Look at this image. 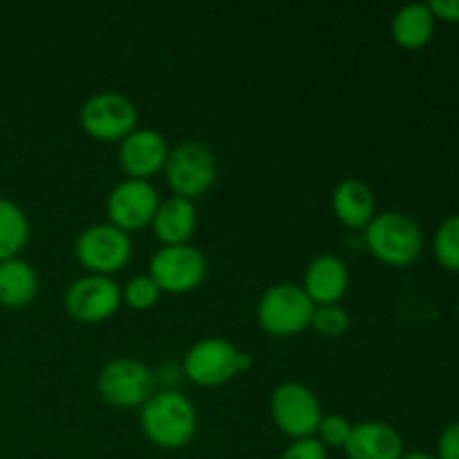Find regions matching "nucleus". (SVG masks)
<instances>
[{
    "instance_id": "4468645a",
    "label": "nucleus",
    "mask_w": 459,
    "mask_h": 459,
    "mask_svg": "<svg viewBox=\"0 0 459 459\" xmlns=\"http://www.w3.org/2000/svg\"><path fill=\"white\" fill-rule=\"evenodd\" d=\"M343 451L348 459H402L403 439L388 421L366 420L352 426Z\"/></svg>"
},
{
    "instance_id": "39448f33",
    "label": "nucleus",
    "mask_w": 459,
    "mask_h": 459,
    "mask_svg": "<svg viewBox=\"0 0 459 459\" xmlns=\"http://www.w3.org/2000/svg\"><path fill=\"white\" fill-rule=\"evenodd\" d=\"M164 173L175 195L193 200L213 186L218 178V160L206 143L186 139L169 151Z\"/></svg>"
},
{
    "instance_id": "cd10ccee",
    "label": "nucleus",
    "mask_w": 459,
    "mask_h": 459,
    "mask_svg": "<svg viewBox=\"0 0 459 459\" xmlns=\"http://www.w3.org/2000/svg\"><path fill=\"white\" fill-rule=\"evenodd\" d=\"M402 459H437V457L430 455V453L426 451H412V453H403Z\"/></svg>"
},
{
    "instance_id": "1a4fd4ad",
    "label": "nucleus",
    "mask_w": 459,
    "mask_h": 459,
    "mask_svg": "<svg viewBox=\"0 0 459 459\" xmlns=\"http://www.w3.org/2000/svg\"><path fill=\"white\" fill-rule=\"evenodd\" d=\"M148 273L161 291L186 294L206 276V258L195 245H164L151 255Z\"/></svg>"
},
{
    "instance_id": "bb28decb",
    "label": "nucleus",
    "mask_w": 459,
    "mask_h": 459,
    "mask_svg": "<svg viewBox=\"0 0 459 459\" xmlns=\"http://www.w3.org/2000/svg\"><path fill=\"white\" fill-rule=\"evenodd\" d=\"M429 7L435 13V18L459 22V0H430Z\"/></svg>"
},
{
    "instance_id": "aec40b11",
    "label": "nucleus",
    "mask_w": 459,
    "mask_h": 459,
    "mask_svg": "<svg viewBox=\"0 0 459 459\" xmlns=\"http://www.w3.org/2000/svg\"><path fill=\"white\" fill-rule=\"evenodd\" d=\"M30 240V218L18 202L0 195V260L16 258Z\"/></svg>"
},
{
    "instance_id": "0eeeda50",
    "label": "nucleus",
    "mask_w": 459,
    "mask_h": 459,
    "mask_svg": "<svg viewBox=\"0 0 459 459\" xmlns=\"http://www.w3.org/2000/svg\"><path fill=\"white\" fill-rule=\"evenodd\" d=\"M74 254L90 273H110L126 267L133 255V240L128 231L112 222H94L76 236Z\"/></svg>"
},
{
    "instance_id": "2eb2a0df",
    "label": "nucleus",
    "mask_w": 459,
    "mask_h": 459,
    "mask_svg": "<svg viewBox=\"0 0 459 459\" xmlns=\"http://www.w3.org/2000/svg\"><path fill=\"white\" fill-rule=\"evenodd\" d=\"M350 285V269L336 254H318L305 267L303 290L314 305L339 303Z\"/></svg>"
},
{
    "instance_id": "6e6552de",
    "label": "nucleus",
    "mask_w": 459,
    "mask_h": 459,
    "mask_svg": "<svg viewBox=\"0 0 459 459\" xmlns=\"http://www.w3.org/2000/svg\"><path fill=\"white\" fill-rule=\"evenodd\" d=\"M273 421L290 437H312L321 424L323 408L316 393L300 381H282L272 390Z\"/></svg>"
},
{
    "instance_id": "6ab92c4d",
    "label": "nucleus",
    "mask_w": 459,
    "mask_h": 459,
    "mask_svg": "<svg viewBox=\"0 0 459 459\" xmlns=\"http://www.w3.org/2000/svg\"><path fill=\"white\" fill-rule=\"evenodd\" d=\"M39 294V273L22 258L0 260V305L25 307Z\"/></svg>"
},
{
    "instance_id": "20e7f679",
    "label": "nucleus",
    "mask_w": 459,
    "mask_h": 459,
    "mask_svg": "<svg viewBox=\"0 0 459 459\" xmlns=\"http://www.w3.org/2000/svg\"><path fill=\"white\" fill-rule=\"evenodd\" d=\"M251 368V354L222 336L195 341L184 357V375L197 385H222Z\"/></svg>"
},
{
    "instance_id": "4be33fe9",
    "label": "nucleus",
    "mask_w": 459,
    "mask_h": 459,
    "mask_svg": "<svg viewBox=\"0 0 459 459\" xmlns=\"http://www.w3.org/2000/svg\"><path fill=\"white\" fill-rule=\"evenodd\" d=\"M161 290L155 281L151 278V273H134L133 278L126 281V285L121 287V299L128 307L133 309H151L152 305L160 300Z\"/></svg>"
},
{
    "instance_id": "412c9836",
    "label": "nucleus",
    "mask_w": 459,
    "mask_h": 459,
    "mask_svg": "<svg viewBox=\"0 0 459 459\" xmlns=\"http://www.w3.org/2000/svg\"><path fill=\"white\" fill-rule=\"evenodd\" d=\"M433 251L437 263L448 272H459V213L448 215L435 231Z\"/></svg>"
},
{
    "instance_id": "5701e85b",
    "label": "nucleus",
    "mask_w": 459,
    "mask_h": 459,
    "mask_svg": "<svg viewBox=\"0 0 459 459\" xmlns=\"http://www.w3.org/2000/svg\"><path fill=\"white\" fill-rule=\"evenodd\" d=\"M309 327L323 336H341L350 327V312L341 303L316 305Z\"/></svg>"
},
{
    "instance_id": "dca6fc26",
    "label": "nucleus",
    "mask_w": 459,
    "mask_h": 459,
    "mask_svg": "<svg viewBox=\"0 0 459 459\" xmlns=\"http://www.w3.org/2000/svg\"><path fill=\"white\" fill-rule=\"evenodd\" d=\"M334 215L350 229H366L377 215L375 191L359 178H345L332 191Z\"/></svg>"
},
{
    "instance_id": "9d476101",
    "label": "nucleus",
    "mask_w": 459,
    "mask_h": 459,
    "mask_svg": "<svg viewBox=\"0 0 459 459\" xmlns=\"http://www.w3.org/2000/svg\"><path fill=\"white\" fill-rule=\"evenodd\" d=\"M139 112L133 99L117 90H101L85 99L79 110L81 128L97 139H124L137 128Z\"/></svg>"
},
{
    "instance_id": "f3484780",
    "label": "nucleus",
    "mask_w": 459,
    "mask_h": 459,
    "mask_svg": "<svg viewBox=\"0 0 459 459\" xmlns=\"http://www.w3.org/2000/svg\"><path fill=\"white\" fill-rule=\"evenodd\" d=\"M151 224L155 229V236L164 245H184V242L191 240L197 227L195 202L182 195L161 200Z\"/></svg>"
},
{
    "instance_id": "f8f14e48",
    "label": "nucleus",
    "mask_w": 459,
    "mask_h": 459,
    "mask_svg": "<svg viewBox=\"0 0 459 459\" xmlns=\"http://www.w3.org/2000/svg\"><path fill=\"white\" fill-rule=\"evenodd\" d=\"M160 193L152 182L139 178H126L108 193L106 211L115 227L134 231L152 222L160 206Z\"/></svg>"
},
{
    "instance_id": "c85d7f7f",
    "label": "nucleus",
    "mask_w": 459,
    "mask_h": 459,
    "mask_svg": "<svg viewBox=\"0 0 459 459\" xmlns=\"http://www.w3.org/2000/svg\"><path fill=\"white\" fill-rule=\"evenodd\" d=\"M457 314H459V300H457Z\"/></svg>"
},
{
    "instance_id": "9b49d317",
    "label": "nucleus",
    "mask_w": 459,
    "mask_h": 459,
    "mask_svg": "<svg viewBox=\"0 0 459 459\" xmlns=\"http://www.w3.org/2000/svg\"><path fill=\"white\" fill-rule=\"evenodd\" d=\"M67 314L81 323H99L110 318L121 305V287L112 276L83 273L70 282L63 296Z\"/></svg>"
},
{
    "instance_id": "ddd939ff",
    "label": "nucleus",
    "mask_w": 459,
    "mask_h": 459,
    "mask_svg": "<svg viewBox=\"0 0 459 459\" xmlns=\"http://www.w3.org/2000/svg\"><path fill=\"white\" fill-rule=\"evenodd\" d=\"M169 151V142L160 130L137 126L121 139L119 166L128 173V178L148 179L164 169Z\"/></svg>"
},
{
    "instance_id": "a878e982",
    "label": "nucleus",
    "mask_w": 459,
    "mask_h": 459,
    "mask_svg": "<svg viewBox=\"0 0 459 459\" xmlns=\"http://www.w3.org/2000/svg\"><path fill=\"white\" fill-rule=\"evenodd\" d=\"M437 459H459V420L444 426L437 437Z\"/></svg>"
},
{
    "instance_id": "f257e3e1",
    "label": "nucleus",
    "mask_w": 459,
    "mask_h": 459,
    "mask_svg": "<svg viewBox=\"0 0 459 459\" xmlns=\"http://www.w3.org/2000/svg\"><path fill=\"white\" fill-rule=\"evenodd\" d=\"M139 424L155 446L175 451L195 437L197 411L186 394L173 388L157 390L142 406Z\"/></svg>"
},
{
    "instance_id": "a211bd4d",
    "label": "nucleus",
    "mask_w": 459,
    "mask_h": 459,
    "mask_svg": "<svg viewBox=\"0 0 459 459\" xmlns=\"http://www.w3.org/2000/svg\"><path fill=\"white\" fill-rule=\"evenodd\" d=\"M435 13L430 12L429 3H408L394 12L390 22V34L394 43L406 49L424 48L435 34Z\"/></svg>"
},
{
    "instance_id": "7ed1b4c3",
    "label": "nucleus",
    "mask_w": 459,
    "mask_h": 459,
    "mask_svg": "<svg viewBox=\"0 0 459 459\" xmlns=\"http://www.w3.org/2000/svg\"><path fill=\"white\" fill-rule=\"evenodd\" d=\"M314 300L299 282H273L260 296L255 316L260 327L273 336H291L309 327L314 314Z\"/></svg>"
},
{
    "instance_id": "393cba45",
    "label": "nucleus",
    "mask_w": 459,
    "mask_h": 459,
    "mask_svg": "<svg viewBox=\"0 0 459 459\" xmlns=\"http://www.w3.org/2000/svg\"><path fill=\"white\" fill-rule=\"evenodd\" d=\"M281 459H327V448L318 442L316 435H312V437L294 439L282 451Z\"/></svg>"
},
{
    "instance_id": "423d86ee",
    "label": "nucleus",
    "mask_w": 459,
    "mask_h": 459,
    "mask_svg": "<svg viewBox=\"0 0 459 459\" xmlns=\"http://www.w3.org/2000/svg\"><path fill=\"white\" fill-rule=\"evenodd\" d=\"M97 388L103 402L110 406H143L155 393V372L134 357H115L99 372Z\"/></svg>"
},
{
    "instance_id": "f03ea898",
    "label": "nucleus",
    "mask_w": 459,
    "mask_h": 459,
    "mask_svg": "<svg viewBox=\"0 0 459 459\" xmlns=\"http://www.w3.org/2000/svg\"><path fill=\"white\" fill-rule=\"evenodd\" d=\"M368 251L381 263L406 267L415 263L424 249V233L420 224L403 211H381L363 229Z\"/></svg>"
},
{
    "instance_id": "b1692460",
    "label": "nucleus",
    "mask_w": 459,
    "mask_h": 459,
    "mask_svg": "<svg viewBox=\"0 0 459 459\" xmlns=\"http://www.w3.org/2000/svg\"><path fill=\"white\" fill-rule=\"evenodd\" d=\"M352 426L348 417L343 415H323L321 424L316 429V437L323 446H339L343 448L348 444L350 433H352Z\"/></svg>"
}]
</instances>
